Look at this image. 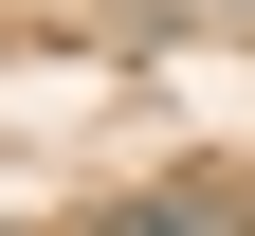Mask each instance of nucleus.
I'll return each instance as SVG.
<instances>
[{"instance_id":"1","label":"nucleus","mask_w":255,"mask_h":236,"mask_svg":"<svg viewBox=\"0 0 255 236\" xmlns=\"http://www.w3.org/2000/svg\"><path fill=\"white\" fill-rule=\"evenodd\" d=\"M91 236H255V218L201 200V182H164V200H128V218H91Z\"/></svg>"}]
</instances>
